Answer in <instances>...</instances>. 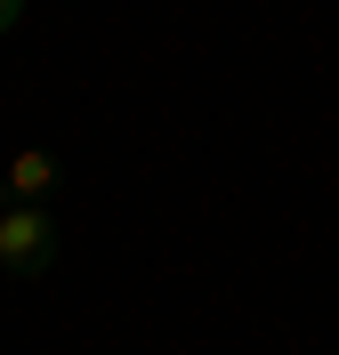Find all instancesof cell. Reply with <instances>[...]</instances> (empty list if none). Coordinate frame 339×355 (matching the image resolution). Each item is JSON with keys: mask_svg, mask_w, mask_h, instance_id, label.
<instances>
[{"mask_svg": "<svg viewBox=\"0 0 339 355\" xmlns=\"http://www.w3.org/2000/svg\"><path fill=\"white\" fill-rule=\"evenodd\" d=\"M49 266H57V218H49V202H8L0 210V275L41 283Z\"/></svg>", "mask_w": 339, "mask_h": 355, "instance_id": "6da1fadb", "label": "cell"}, {"mask_svg": "<svg viewBox=\"0 0 339 355\" xmlns=\"http://www.w3.org/2000/svg\"><path fill=\"white\" fill-rule=\"evenodd\" d=\"M49 186H57V154L24 146V154L8 162V202H49Z\"/></svg>", "mask_w": 339, "mask_h": 355, "instance_id": "7a4b0ae2", "label": "cell"}, {"mask_svg": "<svg viewBox=\"0 0 339 355\" xmlns=\"http://www.w3.org/2000/svg\"><path fill=\"white\" fill-rule=\"evenodd\" d=\"M24 17H33V0H0V41H8V33H17Z\"/></svg>", "mask_w": 339, "mask_h": 355, "instance_id": "3957f363", "label": "cell"}]
</instances>
